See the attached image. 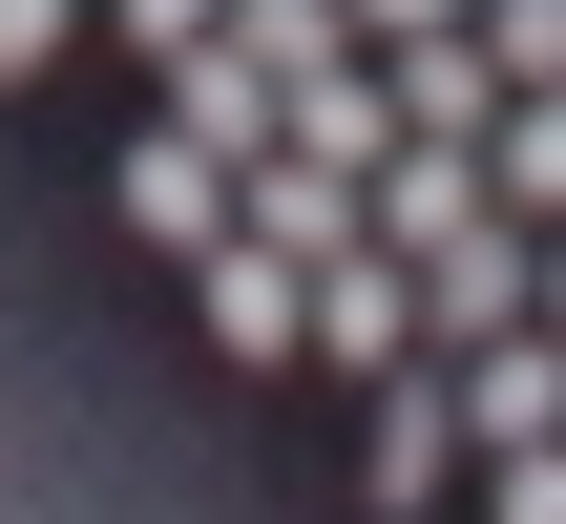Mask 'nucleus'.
I'll list each match as a JSON object with an SVG mask.
<instances>
[{"label": "nucleus", "instance_id": "nucleus-1", "mask_svg": "<svg viewBox=\"0 0 566 524\" xmlns=\"http://www.w3.org/2000/svg\"><path fill=\"white\" fill-rule=\"evenodd\" d=\"M294 357H336V378H399V357H420V273H399L378 231H357V252H315V273H294Z\"/></svg>", "mask_w": 566, "mask_h": 524}, {"label": "nucleus", "instance_id": "nucleus-2", "mask_svg": "<svg viewBox=\"0 0 566 524\" xmlns=\"http://www.w3.org/2000/svg\"><path fill=\"white\" fill-rule=\"evenodd\" d=\"M420 273V357H483V336H525V231L504 210H462L441 252H399Z\"/></svg>", "mask_w": 566, "mask_h": 524}, {"label": "nucleus", "instance_id": "nucleus-3", "mask_svg": "<svg viewBox=\"0 0 566 524\" xmlns=\"http://www.w3.org/2000/svg\"><path fill=\"white\" fill-rule=\"evenodd\" d=\"M357 399H378V441H357L378 483H357V504H378V524H420L441 483H462V399H441V357H399V378H357Z\"/></svg>", "mask_w": 566, "mask_h": 524}, {"label": "nucleus", "instance_id": "nucleus-4", "mask_svg": "<svg viewBox=\"0 0 566 524\" xmlns=\"http://www.w3.org/2000/svg\"><path fill=\"white\" fill-rule=\"evenodd\" d=\"M231 231H252L273 273H315V252H357V168H315V147H252V168H231Z\"/></svg>", "mask_w": 566, "mask_h": 524}, {"label": "nucleus", "instance_id": "nucleus-5", "mask_svg": "<svg viewBox=\"0 0 566 524\" xmlns=\"http://www.w3.org/2000/svg\"><path fill=\"white\" fill-rule=\"evenodd\" d=\"M378 105H399V147H483V105H504V63L441 21V42H378Z\"/></svg>", "mask_w": 566, "mask_h": 524}, {"label": "nucleus", "instance_id": "nucleus-6", "mask_svg": "<svg viewBox=\"0 0 566 524\" xmlns=\"http://www.w3.org/2000/svg\"><path fill=\"white\" fill-rule=\"evenodd\" d=\"M483 210L504 231H566V84H504L483 105Z\"/></svg>", "mask_w": 566, "mask_h": 524}, {"label": "nucleus", "instance_id": "nucleus-7", "mask_svg": "<svg viewBox=\"0 0 566 524\" xmlns=\"http://www.w3.org/2000/svg\"><path fill=\"white\" fill-rule=\"evenodd\" d=\"M126 231H147V252H210V231H231V168H210L189 126H147V147H126Z\"/></svg>", "mask_w": 566, "mask_h": 524}, {"label": "nucleus", "instance_id": "nucleus-8", "mask_svg": "<svg viewBox=\"0 0 566 524\" xmlns=\"http://www.w3.org/2000/svg\"><path fill=\"white\" fill-rule=\"evenodd\" d=\"M189 294H210V357H252V378L294 357V273H273L252 231H210V252H189Z\"/></svg>", "mask_w": 566, "mask_h": 524}, {"label": "nucleus", "instance_id": "nucleus-9", "mask_svg": "<svg viewBox=\"0 0 566 524\" xmlns=\"http://www.w3.org/2000/svg\"><path fill=\"white\" fill-rule=\"evenodd\" d=\"M168 126H189L210 168H252V147H273V84H252L231 42H168Z\"/></svg>", "mask_w": 566, "mask_h": 524}, {"label": "nucleus", "instance_id": "nucleus-10", "mask_svg": "<svg viewBox=\"0 0 566 524\" xmlns=\"http://www.w3.org/2000/svg\"><path fill=\"white\" fill-rule=\"evenodd\" d=\"M210 42H231L252 84H315V63H357V21H336V0H210Z\"/></svg>", "mask_w": 566, "mask_h": 524}, {"label": "nucleus", "instance_id": "nucleus-11", "mask_svg": "<svg viewBox=\"0 0 566 524\" xmlns=\"http://www.w3.org/2000/svg\"><path fill=\"white\" fill-rule=\"evenodd\" d=\"M462 42H483L504 84H566V0H462Z\"/></svg>", "mask_w": 566, "mask_h": 524}, {"label": "nucleus", "instance_id": "nucleus-12", "mask_svg": "<svg viewBox=\"0 0 566 524\" xmlns=\"http://www.w3.org/2000/svg\"><path fill=\"white\" fill-rule=\"evenodd\" d=\"M483 524H566V441H483Z\"/></svg>", "mask_w": 566, "mask_h": 524}, {"label": "nucleus", "instance_id": "nucleus-13", "mask_svg": "<svg viewBox=\"0 0 566 524\" xmlns=\"http://www.w3.org/2000/svg\"><path fill=\"white\" fill-rule=\"evenodd\" d=\"M63 42H84V0H0V84H42Z\"/></svg>", "mask_w": 566, "mask_h": 524}, {"label": "nucleus", "instance_id": "nucleus-14", "mask_svg": "<svg viewBox=\"0 0 566 524\" xmlns=\"http://www.w3.org/2000/svg\"><path fill=\"white\" fill-rule=\"evenodd\" d=\"M105 21H126L147 63H168V42H210V0H105Z\"/></svg>", "mask_w": 566, "mask_h": 524}, {"label": "nucleus", "instance_id": "nucleus-15", "mask_svg": "<svg viewBox=\"0 0 566 524\" xmlns=\"http://www.w3.org/2000/svg\"><path fill=\"white\" fill-rule=\"evenodd\" d=\"M336 21H357V42H441L462 0H336Z\"/></svg>", "mask_w": 566, "mask_h": 524}, {"label": "nucleus", "instance_id": "nucleus-16", "mask_svg": "<svg viewBox=\"0 0 566 524\" xmlns=\"http://www.w3.org/2000/svg\"><path fill=\"white\" fill-rule=\"evenodd\" d=\"M525 336H566V231H525Z\"/></svg>", "mask_w": 566, "mask_h": 524}]
</instances>
